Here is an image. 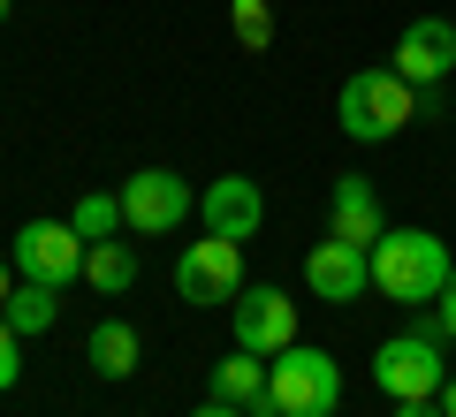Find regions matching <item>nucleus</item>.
<instances>
[{
    "instance_id": "4468645a",
    "label": "nucleus",
    "mask_w": 456,
    "mask_h": 417,
    "mask_svg": "<svg viewBox=\"0 0 456 417\" xmlns=\"http://www.w3.org/2000/svg\"><path fill=\"white\" fill-rule=\"evenodd\" d=\"M84 357H92L99 380H130L137 357H145V341H137V326H130V319H99V326H92V341H84Z\"/></svg>"
},
{
    "instance_id": "f257e3e1",
    "label": "nucleus",
    "mask_w": 456,
    "mask_h": 417,
    "mask_svg": "<svg viewBox=\"0 0 456 417\" xmlns=\"http://www.w3.org/2000/svg\"><path fill=\"white\" fill-rule=\"evenodd\" d=\"M365 258H373V289L388 296V304H411V311L434 304V296L449 289V273H456L449 243L426 236V228H388Z\"/></svg>"
},
{
    "instance_id": "5701e85b",
    "label": "nucleus",
    "mask_w": 456,
    "mask_h": 417,
    "mask_svg": "<svg viewBox=\"0 0 456 417\" xmlns=\"http://www.w3.org/2000/svg\"><path fill=\"white\" fill-rule=\"evenodd\" d=\"M441 417H456V372L441 380Z\"/></svg>"
},
{
    "instance_id": "423d86ee",
    "label": "nucleus",
    "mask_w": 456,
    "mask_h": 417,
    "mask_svg": "<svg viewBox=\"0 0 456 417\" xmlns=\"http://www.w3.org/2000/svg\"><path fill=\"white\" fill-rule=\"evenodd\" d=\"M84 251H92V243H84L69 221H23L16 228V273L23 281H46V289H69V281H77Z\"/></svg>"
},
{
    "instance_id": "393cba45",
    "label": "nucleus",
    "mask_w": 456,
    "mask_h": 417,
    "mask_svg": "<svg viewBox=\"0 0 456 417\" xmlns=\"http://www.w3.org/2000/svg\"><path fill=\"white\" fill-rule=\"evenodd\" d=\"M0 16H8V0H0Z\"/></svg>"
},
{
    "instance_id": "ddd939ff",
    "label": "nucleus",
    "mask_w": 456,
    "mask_h": 417,
    "mask_svg": "<svg viewBox=\"0 0 456 417\" xmlns=\"http://www.w3.org/2000/svg\"><path fill=\"white\" fill-rule=\"evenodd\" d=\"M213 395H221V402H236L244 417H274V395H266V357L228 349L221 365H213Z\"/></svg>"
},
{
    "instance_id": "7ed1b4c3",
    "label": "nucleus",
    "mask_w": 456,
    "mask_h": 417,
    "mask_svg": "<svg viewBox=\"0 0 456 417\" xmlns=\"http://www.w3.org/2000/svg\"><path fill=\"white\" fill-rule=\"evenodd\" d=\"M266 395L274 417H335L342 410V365L312 341H289L281 357H266Z\"/></svg>"
},
{
    "instance_id": "dca6fc26",
    "label": "nucleus",
    "mask_w": 456,
    "mask_h": 417,
    "mask_svg": "<svg viewBox=\"0 0 456 417\" xmlns=\"http://www.w3.org/2000/svg\"><path fill=\"white\" fill-rule=\"evenodd\" d=\"M53 296H61V289H46V281H16V296H8L0 319L16 326V334H46V326H53Z\"/></svg>"
},
{
    "instance_id": "f03ea898",
    "label": "nucleus",
    "mask_w": 456,
    "mask_h": 417,
    "mask_svg": "<svg viewBox=\"0 0 456 417\" xmlns=\"http://www.w3.org/2000/svg\"><path fill=\"white\" fill-rule=\"evenodd\" d=\"M411 114H419V84H403L395 68H358V76L342 84L335 99V122L358 137V145H388V137H403Z\"/></svg>"
},
{
    "instance_id": "39448f33",
    "label": "nucleus",
    "mask_w": 456,
    "mask_h": 417,
    "mask_svg": "<svg viewBox=\"0 0 456 417\" xmlns=\"http://www.w3.org/2000/svg\"><path fill=\"white\" fill-rule=\"evenodd\" d=\"M175 296L183 304H236L244 296V243L206 236L175 258Z\"/></svg>"
},
{
    "instance_id": "b1692460",
    "label": "nucleus",
    "mask_w": 456,
    "mask_h": 417,
    "mask_svg": "<svg viewBox=\"0 0 456 417\" xmlns=\"http://www.w3.org/2000/svg\"><path fill=\"white\" fill-rule=\"evenodd\" d=\"M8 296H16V273H8V258H0V311H8Z\"/></svg>"
},
{
    "instance_id": "0eeeda50",
    "label": "nucleus",
    "mask_w": 456,
    "mask_h": 417,
    "mask_svg": "<svg viewBox=\"0 0 456 417\" xmlns=\"http://www.w3.org/2000/svg\"><path fill=\"white\" fill-rule=\"evenodd\" d=\"M373 387H380L388 402H426V395H441V341H426V334L380 341V349H373Z\"/></svg>"
},
{
    "instance_id": "6e6552de",
    "label": "nucleus",
    "mask_w": 456,
    "mask_h": 417,
    "mask_svg": "<svg viewBox=\"0 0 456 417\" xmlns=\"http://www.w3.org/2000/svg\"><path fill=\"white\" fill-rule=\"evenodd\" d=\"M228 326H236V349L251 357H281L297 341V304L281 289H244L236 304H228Z\"/></svg>"
},
{
    "instance_id": "aec40b11",
    "label": "nucleus",
    "mask_w": 456,
    "mask_h": 417,
    "mask_svg": "<svg viewBox=\"0 0 456 417\" xmlns=\"http://www.w3.org/2000/svg\"><path fill=\"white\" fill-rule=\"evenodd\" d=\"M434 304H441V334H449V341H456V273H449V289H441V296H434Z\"/></svg>"
},
{
    "instance_id": "9b49d317",
    "label": "nucleus",
    "mask_w": 456,
    "mask_h": 417,
    "mask_svg": "<svg viewBox=\"0 0 456 417\" xmlns=\"http://www.w3.org/2000/svg\"><path fill=\"white\" fill-rule=\"evenodd\" d=\"M305 281H312V296H320V304H350V296H365V289H373V258H365L358 243L327 236V243H312Z\"/></svg>"
},
{
    "instance_id": "a211bd4d",
    "label": "nucleus",
    "mask_w": 456,
    "mask_h": 417,
    "mask_svg": "<svg viewBox=\"0 0 456 417\" xmlns=\"http://www.w3.org/2000/svg\"><path fill=\"white\" fill-rule=\"evenodd\" d=\"M228 23H236V46H251V53L274 46V8L266 0H228Z\"/></svg>"
},
{
    "instance_id": "6ab92c4d",
    "label": "nucleus",
    "mask_w": 456,
    "mask_h": 417,
    "mask_svg": "<svg viewBox=\"0 0 456 417\" xmlns=\"http://www.w3.org/2000/svg\"><path fill=\"white\" fill-rule=\"evenodd\" d=\"M16 372H23V334H16L8 319H0V395L16 387Z\"/></svg>"
},
{
    "instance_id": "9d476101",
    "label": "nucleus",
    "mask_w": 456,
    "mask_h": 417,
    "mask_svg": "<svg viewBox=\"0 0 456 417\" xmlns=\"http://www.w3.org/2000/svg\"><path fill=\"white\" fill-rule=\"evenodd\" d=\"M198 221H206V236H228V243H251L266 221V197L251 175H221L198 190Z\"/></svg>"
},
{
    "instance_id": "412c9836",
    "label": "nucleus",
    "mask_w": 456,
    "mask_h": 417,
    "mask_svg": "<svg viewBox=\"0 0 456 417\" xmlns=\"http://www.w3.org/2000/svg\"><path fill=\"white\" fill-rule=\"evenodd\" d=\"M395 417H441V395H426V402H395Z\"/></svg>"
},
{
    "instance_id": "20e7f679",
    "label": "nucleus",
    "mask_w": 456,
    "mask_h": 417,
    "mask_svg": "<svg viewBox=\"0 0 456 417\" xmlns=\"http://www.w3.org/2000/svg\"><path fill=\"white\" fill-rule=\"evenodd\" d=\"M198 205V190L175 175V167H137L130 182H122V228H137V236H167V228H183Z\"/></svg>"
},
{
    "instance_id": "2eb2a0df",
    "label": "nucleus",
    "mask_w": 456,
    "mask_h": 417,
    "mask_svg": "<svg viewBox=\"0 0 456 417\" xmlns=\"http://www.w3.org/2000/svg\"><path fill=\"white\" fill-rule=\"evenodd\" d=\"M84 281H92L99 296H122L137 281V251H130V243H114V236L92 243V251H84Z\"/></svg>"
},
{
    "instance_id": "1a4fd4ad",
    "label": "nucleus",
    "mask_w": 456,
    "mask_h": 417,
    "mask_svg": "<svg viewBox=\"0 0 456 417\" xmlns=\"http://www.w3.org/2000/svg\"><path fill=\"white\" fill-rule=\"evenodd\" d=\"M395 76L403 84H419V92H441L449 84V68H456V23L449 16H419L403 38H395Z\"/></svg>"
},
{
    "instance_id": "f3484780",
    "label": "nucleus",
    "mask_w": 456,
    "mask_h": 417,
    "mask_svg": "<svg viewBox=\"0 0 456 417\" xmlns=\"http://www.w3.org/2000/svg\"><path fill=\"white\" fill-rule=\"evenodd\" d=\"M69 228H77L84 243H107L114 228H122V197H107V190H92V197H77V213H69Z\"/></svg>"
},
{
    "instance_id": "4be33fe9",
    "label": "nucleus",
    "mask_w": 456,
    "mask_h": 417,
    "mask_svg": "<svg viewBox=\"0 0 456 417\" xmlns=\"http://www.w3.org/2000/svg\"><path fill=\"white\" fill-rule=\"evenodd\" d=\"M191 417H244V410H236V402H221V395H213V402H198Z\"/></svg>"
},
{
    "instance_id": "f8f14e48",
    "label": "nucleus",
    "mask_w": 456,
    "mask_h": 417,
    "mask_svg": "<svg viewBox=\"0 0 456 417\" xmlns=\"http://www.w3.org/2000/svg\"><path fill=\"white\" fill-rule=\"evenodd\" d=\"M327 236L358 243V251H373L380 236H388V221H380V197L365 175H335V197H327Z\"/></svg>"
}]
</instances>
